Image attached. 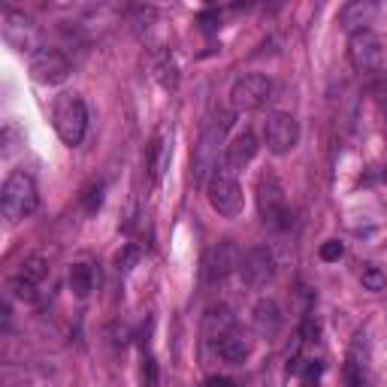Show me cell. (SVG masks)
<instances>
[{
    "label": "cell",
    "instance_id": "6da1fadb",
    "mask_svg": "<svg viewBox=\"0 0 387 387\" xmlns=\"http://www.w3.org/2000/svg\"><path fill=\"white\" fill-rule=\"evenodd\" d=\"M233 124V115L221 112L203 127L197 145H194V185H206L209 176L218 170V152L224 145V136Z\"/></svg>",
    "mask_w": 387,
    "mask_h": 387
},
{
    "label": "cell",
    "instance_id": "7a4b0ae2",
    "mask_svg": "<svg viewBox=\"0 0 387 387\" xmlns=\"http://www.w3.org/2000/svg\"><path fill=\"white\" fill-rule=\"evenodd\" d=\"M52 118H54V131H58V136H61L64 145L76 149V145L85 140V131H88V109H85V100H82L76 91H67V94L54 97Z\"/></svg>",
    "mask_w": 387,
    "mask_h": 387
},
{
    "label": "cell",
    "instance_id": "3957f363",
    "mask_svg": "<svg viewBox=\"0 0 387 387\" xmlns=\"http://www.w3.org/2000/svg\"><path fill=\"white\" fill-rule=\"evenodd\" d=\"M0 209L9 224L27 218L36 209V182L27 170H15L6 176L3 191H0Z\"/></svg>",
    "mask_w": 387,
    "mask_h": 387
},
{
    "label": "cell",
    "instance_id": "277c9868",
    "mask_svg": "<svg viewBox=\"0 0 387 387\" xmlns=\"http://www.w3.org/2000/svg\"><path fill=\"white\" fill-rule=\"evenodd\" d=\"M206 197L209 206L218 212L221 218H239L245 209V194L242 185H239L236 173L227 167H218L206 182Z\"/></svg>",
    "mask_w": 387,
    "mask_h": 387
},
{
    "label": "cell",
    "instance_id": "5b68a950",
    "mask_svg": "<svg viewBox=\"0 0 387 387\" xmlns=\"http://www.w3.org/2000/svg\"><path fill=\"white\" fill-rule=\"evenodd\" d=\"M257 209H261L263 224L275 230L291 227V212H288V197H284V185L275 173H263L257 179Z\"/></svg>",
    "mask_w": 387,
    "mask_h": 387
},
{
    "label": "cell",
    "instance_id": "8992f818",
    "mask_svg": "<svg viewBox=\"0 0 387 387\" xmlns=\"http://www.w3.org/2000/svg\"><path fill=\"white\" fill-rule=\"evenodd\" d=\"M0 34H3L9 49H15L22 54H31V58L43 49L40 45V27H36L24 13H15V9H3V13H0Z\"/></svg>",
    "mask_w": 387,
    "mask_h": 387
},
{
    "label": "cell",
    "instance_id": "52a82bcc",
    "mask_svg": "<svg viewBox=\"0 0 387 387\" xmlns=\"http://www.w3.org/2000/svg\"><path fill=\"white\" fill-rule=\"evenodd\" d=\"M272 82L263 76V73H245L233 82L230 88V103H233V112H254L261 109L266 100H270Z\"/></svg>",
    "mask_w": 387,
    "mask_h": 387
},
{
    "label": "cell",
    "instance_id": "ba28073f",
    "mask_svg": "<svg viewBox=\"0 0 387 387\" xmlns=\"http://www.w3.org/2000/svg\"><path fill=\"white\" fill-rule=\"evenodd\" d=\"M348 61L357 73H372L381 67L384 61V45H381V36L372 34V31H354L351 40H348Z\"/></svg>",
    "mask_w": 387,
    "mask_h": 387
},
{
    "label": "cell",
    "instance_id": "9c48e42d",
    "mask_svg": "<svg viewBox=\"0 0 387 387\" xmlns=\"http://www.w3.org/2000/svg\"><path fill=\"white\" fill-rule=\"evenodd\" d=\"M263 140H266V149L272 154H288V152L297 149V143H300V122L288 112H275V115L266 118Z\"/></svg>",
    "mask_w": 387,
    "mask_h": 387
},
{
    "label": "cell",
    "instance_id": "30bf717a",
    "mask_svg": "<svg viewBox=\"0 0 387 387\" xmlns=\"http://www.w3.org/2000/svg\"><path fill=\"white\" fill-rule=\"evenodd\" d=\"M239 272L248 288H263L275 279V257L266 245H254L242 261H239Z\"/></svg>",
    "mask_w": 387,
    "mask_h": 387
},
{
    "label": "cell",
    "instance_id": "8fae6325",
    "mask_svg": "<svg viewBox=\"0 0 387 387\" xmlns=\"http://www.w3.org/2000/svg\"><path fill=\"white\" fill-rule=\"evenodd\" d=\"M233 270H239V251L230 239H221V242L212 245L206 251V257H203V279L209 284L224 282Z\"/></svg>",
    "mask_w": 387,
    "mask_h": 387
},
{
    "label": "cell",
    "instance_id": "7c38bea8",
    "mask_svg": "<svg viewBox=\"0 0 387 387\" xmlns=\"http://www.w3.org/2000/svg\"><path fill=\"white\" fill-rule=\"evenodd\" d=\"M31 76L40 85H61L70 76V61L58 49H40L31 58Z\"/></svg>",
    "mask_w": 387,
    "mask_h": 387
},
{
    "label": "cell",
    "instance_id": "4fadbf2b",
    "mask_svg": "<svg viewBox=\"0 0 387 387\" xmlns=\"http://www.w3.org/2000/svg\"><path fill=\"white\" fill-rule=\"evenodd\" d=\"M236 330V315L230 312L227 306H209L206 315H203V336L209 339V342H221L224 336H230Z\"/></svg>",
    "mask_w": 387,
    "mask_h": 387
},
{
    "label": "cell",
    "instance_id": "5bb4252c",
    "mask_svg": "<svg viewBox=\"0 0 387 387\" xmlns=\"http://www.w3.org/2000/svg\"><path fill=\"white\" fill-rule=\"evenodd\" d=\"M257 154V136L251 131H242L233 143L227 145V170H245Z\"/></svg>",
    "mask_w": 387,
    "mask_h": 387
},
{
    "label": "cell",
    "instance_id": "9a60e30c",
    "mask_svg": "<svg viewBox=\"0 0 387 387\" xmlns=\"http://www.w3.org/2000/svg\"><path fill=\"white\" fill-rule=\"evenodd\" d=\"M218 354L224 357L227 363L242 366L248 357H251V339H248L245 333H239V330H233V333L224 336V339L218 342Z\"/></svg>",
    "mask_w": 387,
    "mask_h": 387
},
{
    "label": "cell",
    "instance_id": "2e32d148",
    "mask_svg": "<svg viewBox=\"0 0 387 387\" xmlns=\"http://www.w3.org/2000/svg\"><path fill=\"white\" fill-rule=\"evenodd\" d=\"M342 379H345V387H370V379H366V357H360V336H357L354 348L345 357Z\"/></svg>",
    "mask_w": 387,
    "mask_h": 387
},
{
    "label": "cell",
    "instance_id": "e0dca14e",
    "mask_svg": "<svg viewBox=\"0 0 387 387\" xmlns=\"http://www.w3.org/2000/svg\"><path fill=\"white\" fill-rule=\"evenodd\" d=\"M251 318H254L257 333H266V336L279 333V327H282V309L275 306L272 300H257Z\"/></svg>",
    "mask_w": 387,
    "mask_h": 387
},
{
    "label": "cell",
    "instance_id": "ac0fdd59",
    "mask_svg": "<svg viewBox=\"0 0 387 387\" xmlns=\"http://www.w3.org/2000/svg\"><path fill=\"white\" fill-rule=\"evenodd\" d=\"M163 163H167V136H163V131H158L145 145V170H149L152 182L161 179Z\"/></svg>",
    "mask_w": 387,
    "mask_h": 387
},
{
    "label": "cell",
    "instance_id": "d6986e66",
    "mask_svg": "<svg viewBox=\"0 0 387 387\" xmlns=\"http://www.w3.org/2000/svg\"><path fill=\"white\" fill-rule=\"evenodd\" d=\"M70 291L76 293L79 300H85L91 291H94V270L88 263H76L70 266Z\"/></svg>",
    "mask_w": 387,
    "mask_h": 387
},
{
    "label": "cell",
    "instance_id": "ffe728a7",
    "mask_svg": "<svg viewBox=\"0 0 387 387\" xmlns=\"http://www.w3.org/2000/svg\"><path fill=\"white\" fill-rule=\"evenodd\" d=\"M18 275H24L27 282H43L45 275H49V263H45V257H40V254H31V257H24L22 261V272Z\"/></svg>",
    "mask_w": 387,
    "mask_h": 387
},
{
    "label": "cell",
    "instance_id": "44dd1931",
    "mask_svg": "<svg viewBox=\"0 0 387 387\" xmlns=\"http://www.w3.org/2000/svg\"><path fill=\"white\" fill-rule=\"evenodd\" d=\"M360 282H363V288H366V291H372V293H381V291L387 288V275H384L375 263H363V270H360Z\"/></svg>",
    "mask_w": 387,
    "mask_h": 387
},
{
    "label": "cell",
    "instance_id": "7402d4cb",
    "mask_svg": "<svg viewBox=\"0 0 387 387\" xmlns=\"http://www.w3.org/2000/svg\"><path fill=\"white\" fill-rule=\"evenodd\" d=\"M372 13H375V6H372V3H351V6H345V13H342V24H345V27L366 24Z\"/></svg>",
    "mask_w": 387,
    "mask_h": 387
},
{
    "label": "cell",
    "instance_id": "603a6c76",
    "mask_svg": "<svg viewBox=\"0 0 387 387\" xmlns=\"http://www.w3.org/2000/svg\"><path fill=\"white\" fill-rule=\"evenodd\" d=\"M6 291L13 293L15 300H22V302H36V284L27 282L24 275H15V279H9Z\"/></svg>",
    "mask_w": 387,
    "mask_h": 387
},
{
    "label": "cell",
    "instance_id": "cb8c5ba5",
    "mask_svg": "<svg viewBox=\"0 0 387 387\" xmlns=\"http://www.w3.org/2000/svg\"><path fill=\"white\" fill-rule=\"evenodd\" d=\"M158 82L167 91H173V88H179V67H176V61L173 58H163L161 64H158Z\"/></svg>",
    "mask_w": 387,
    "mask_h": 387
},
{
    "label": "cell",
    "instance_id": "d4e9b609",
    "mask_svg": "<svg viewBox=\"0 0 387 387\" xmlns=\"http://www.w3.org/2000/svg\"><path fill=\"white\" fill-rule=\"evenodd\" d=\"M140 381H143V387H158V381H161V375H158V360H154L152 354H149V357H143Z\"/></svg>",
    "mask_w": 387,
    "mask_h": 387
},
{
    "label": "cell",
    "instance_id": "484cf974",
    "mask_svg": "<svg viewBox=\"0 0 387 387\" xmlns=\"http://www.w3.org/2000/svg\"><path fill=\"white\" fill-rule=\"evenodd\" d=\"M82 206H85L88 215H94L103 206V185H88L85 194H82Z\"/></svg>",
    "mask_w": 387,
    "mask_h": 387
},
{
    "label": "cell",
    "instance_id": "4316f807",
    "mask_svg": "<svg viewBox=\"0 0 387 387\" xmlns=\"http://www.w3.org/2000/svg\"><path fill=\"white\" fill-rule=\"evenodd\" d=\"M136 263H140V248H136V245H124L122 251L115 254V266H118V270H122V272L133 270Z\"/></svg>",
    "mask_w": 387,
    "mask_h": 387
},
{
    "label": "cell",
    "instance_id": "83f0119b",
    "mask_svg": "<svg viewBox=\"0 0 387 387\" xmlns=\"http://www.w3.org/2000/svg\"><path fill=\"white\" fill-rule=\"evenodd\" d=\"M321 372H324V363L321 360H302V366H300V375H302V384L306 387L315 384L321 379Z\"/></svg>",
    "mask_w": 387,
    "mask_h": 387
},
{
    "label": "cell",
    "instance_id": "f1b7e54d",
    "mask_svg": "<svg viewBox=\"0 0 387 387\" xmlns=\"http://www.w3.org/2000/svg\"><path fill=\"white\" fill-rule=\"evenodd\" d=\"M342 254H345V245L339 242V239H327V242L321 245V261L324 263H336Z\"/></svg>",
    "mask_w": 387,
    "mask_h": 387
},
{
    "label": "cell",
    "instance_id": "f546056e",
    "mask_svg": "<svg viewBox=\"0 0 387 387\" xmlns=\"http://www.w3.org/2000/svg\"><path fill=\"white\" fill-rule=\"evenodd\" d=\"M302 336H306V342H318L321 330H318L315 321H306V324H302Z\"/></svg>",
    "mask_w": 387,
    "mask_h": 387
},
{
    "label": "cell",
    "instance_id": "4dcf8cb0",
    "mask_svg": "<svg viewBox=\"0 0 387 387\" xmlns=\"http://www.w3.org/2000/svg\"><path fill=\"white\" fill-rule=\"evenodd\" d=\"M209 387H242V384L233 381V379H221V375H215V379H209Z\"/></svg>",
    "mask_w": 387,
    "mask_h": 387
},
{
    "label": "cell",
    "instance_id": "1f68e13d",
    "mask_svg": "<svg viewBox=\"0 0 387 387\" xmlns=\"http://www.w3.org/2000/svg\"><path fill=\"white\" fill-rule=\"evenodd\" d=\"M200 22H203V27H215L218 15H215V13H203V15H200Z\"/></svg>",
    "mask_w": 387,
    "mask_h": 387
}]
</instances>
